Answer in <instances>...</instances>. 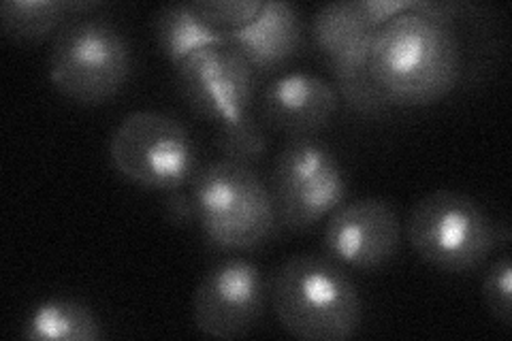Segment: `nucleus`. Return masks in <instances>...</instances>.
I'll return each mask as SVG.
<instances>
[{"label": "nucleus", "mask_w": 512, "mask_h": 341, "mask_svg": "<svg viewBox=\"0 0 512 341\" xmlns=\"http://www.w3.org/2000/svg\"><path fill=\"white\" fill-rule=\"evenodd\" d=\"M461 41L451 22L404 11L376 30L367 69L387 105L423 107L459 84Z\"/></svg>", "instance_id": "nucleus-1"}, {"label": "nucleus", "mask_w": 512, "mask_h": 341, "mask_svg": "<svg viewBox=\"0 0 512 341\" xmlns=\"http://www.w3.org/2000/svg\"><path fill=\"white\" fill-rule=\"evenodd\" d=\"M269 299L280 327L301 341H344L359 331L357 284L331 258L295 254L276 269Z\"/></svg>", "instance_id": "nucleus-2"}, {"label": "nucleus", "mask_w": 512, "mask_h": 341, "mask_svg": "<svg viewBox=\"0 0 512 341\" xmlns=\"http://www.w3.org/2000/svg\"><path fill=\"white\" fill-rule=\"evenodd\" d=\"M190 197L203 237L224 252L261 248L280 224L271 188L242 162H207L192 177Z\"/></svg>", "instance_id": "nucleus-3"}, {"label": "nucleus", "mask_w": 512, "mask_h": 341, "mask_svg": "<svg viewBox=\"0 0 512 341\" xmlns=\"http://www.w3.org/2000/svg\"><path fill=\"white\" fill-rule=\"evenodd\" d=\"M133 56L124 32L107 20L88 18L64 26L54 43L47 75L77 105H103L124 88Z\"/></svg>", "instance_id": "nucleus-4"}, {"label": "nucleus", "mask_w": 512, "mask_h": 341, "mask_svg": "<svg viewBox=\"0 0 512 341\" xmlns=\"http://www.w3.org/2000/svg\"><path fill=\"white\" fill-rule=\"evenodd\" d=\"M406 235L425 263L446 273L478 269L495 248V224L483 205L448 188L414 203Z\"/></svg>", "instance_id": "nucleus-5"}, {"label": "nucleus", "mask_w": 512, "mask_h": 341, "mask_svg": "<svg viewBox=\"0 0 512 341\" xmlns=\"http://www.w3.org/2000/svg\"><path fill=\"white\" fill-rule=\"evenodd\" d=\"M197 143L188 128L160 111H133L109 139V160L128 182L171 192L197 171Z\"/></svg>", "instance_id": "nucleus-6"}, {"label": "nucleus", "mask_w": 512, "mask_h": 341, "mask_svg": "<svg viewBox=\"0 0 512 341\" xmlns=\"http://www.w3.org/2000/svg\"><path fill=\"white\" fill-rule=\"evenodd\" d=\"M278 220L291 231H308L333 214L348 194L338 156L316 137L291 139L271 171Z\"/></svg>", "instance_id": "nucleus-7"}, {"label": "nucleus", "mask_w": 512, "mask_h": 341, "mask_svg": "<svg viewBox=\"0 0 512 341\" xmlns=\"http://www.w3.org/2000/svg\"><path fill=\"white\" fill-rule=\"evenodd\" d=\"M267 303L261 269L246 258H227L203 275L192 297V322L214 339H239L259 324Z\"/></svg>", "instance_id": "nucleus-8"}, {"label": "nucleus", "mask_w": 512, "mask_h": 341, "mask_svg": "<svg viewBox=\"0 0 512 341\" xmlns=\"http://www.w3.org/2000/svg\"><path fill=\"white\" fill-rule=\"evenodd\" d=\"M175 77L184 101L205 120L224 124L250 113L256 73L229 43L190 54Z\"/></svg>", "instance_id": "nucleus-9"}, {"label": "nucleus", "mask_w": 512, "mask_h": 341, "mask_svg": "<svg viewBox=\"0 0 512 341\" xmlns=\"http://www.w3.org/2000/svg\"><path fill=\"white\" fill-rule=\"evenodd\" d=\"M323 246L335 263L374 271L389 265L402 246L395 205L380 197L344 201L327 220Z\"/></svg>", "instance_id": "nucleus-10"}, {"label": "nucleus", "mask_w": 512, "mask_h": 341, "mask_svg": "<svg viewBox=\"0 0 512 341\" xmlns=\"http://www.w3.org/2000/svg\"><path fill=\"white\" fill-rule=\"evenodd\" d=\"M340 107V94L325 77L293 71L276 77L263 92L261 120L274 131L299 139L325 131Z\"/></svg>", "instance_id": "nucleus-11"}, {"label": "nucleus", "mask_w": 512, "mask_h": 341, "mask_svg": "<svg viewBox=\"0 0 512 341\" xmlns=\"http://www.w3.org/2000/svg\"><path fill=\"white\" fill-rule=\"evenodd\" d=\"M227 41L246 58L254 73L278 71L301 50V15L291 3L267 0L250 24L227 32Z\"/></svg>", "instance_id": "nucleus-12"}, {"label": "nucleus", "mask_w": 512, "mask_h": 341, "mask_svg": "<svg viewBox=\"0 0 512 341\" xmlns=\"http://www.w3.org/2000/svg\"><path fill=\"white\" fill-rule=\"evenodd\" d=\"M152 32L158 50L173 67L203 47L229 43L227 32L207 26L190 3L160 7L152 18Z\"/></svg>", "instance_id": "nucleus-13"}, {"label": "nucleus", "mask_w": 512, "mask_h": 341, "mask_svg": "<svg viewBox=\"0 0 512 341\" xmlns=\"http://www.w3.org/2000/svg\"><path fill=\"white\" fill-rule=\"evenodd\" d=\"M26 339L99 341L103 327L90 307L75 299H47L32 310L24 322Z\"/></svg>", "instance_id": "nucleus-14"}, {"label": "nucleus", "mask_w": 512, "mask_h": 341, "mask_svg": "<svg viewBox=\"0 0 512 341\" xmlns=\"http://www.w3.org/2000/svg\"><path fill=\"white\" fill-rule=\"evenodd\" d=\"M312 41L325 60L338 56L355 43L372 37L378 28L363 18L357 0L329 3L320 7L312 18Z\"/></svg>", "instance_id": "nucleus-15"}, {"label": "nucleus", "mask_w": 512, "mask_h": 341, "mask_svg": "<svg viewBox=\"0 0 512 341\" xmlns=\"http://www.w3.org/2000/svg\"><path fill=\"white\" fill-rule=\"evenodd\" d=\"M67 13V3L58 0H5L0 5V24L13 41L39 43L64 28Z\"/></svg>", "instance_id": "nucleus-16"}, {"label": "nucleus", "mask_w": 512, "mask_h": 341, "mask_svg": "<svg viewBox=\"0 0 512 341\" xmlns=\"http://www.w3.org/2000/svg\"><path fill=\"white\" fill-rule=\"evenodd\" d=\"M216 145L222 152V158L242 162L252 167L267 152V133L263 120L254 118L252 113L237 118L233 122L218 124Z\"/></svg>", "instance_id": "nucleus-17"}, {"label": "nucleus", "mask_w": 512, "mask_h": 341, "mask_svg": "<svg viewBox=\"0 0 512 341\" xmlns=\"http://www.w3.org/2000/svg\"><path fill=\"white\" fill-rule=\"evenodd\" d=\"M190 5L207 26L231 32L250 24L259 15L263 0H197Z\"/></svg>", "instance_id": "nucleus-18"}, {"label": "nucleus", "mask_w": 512, "mask_h": 341, "mask_svg": "<svg viewBox=\"0 0 512 341\" xmlns=\"http://www.w3.org/2000/svg\"><path fill=\"white\" fill-rule=\"evenodd\" d=\"M512 265L510 258L502 256L495 261L483 282V295L485 303L489 307V312L493 318L498 320L504 327H510L512 324Z\"/></svg>", "instance_id": "nucleus-19"}, {"label": "nucleus", "mask_w": 512, "mask_h": 341, "mask_svg": "<svg viewBox=\"0 0 512 341\" xmlns=\"http://www.w3.org/2000/svg\"><path fill=\"white\" fill-rule=\"evenodd\" d=\"M357 7L367 22L374 28H380L393 20L395 15L410 11L414 7V0H357Z\"/></svg>", "instance_id": "nucleus-20"}, {"label": "nucleus", "mask_w": 512, "mask_h": 341, "mask_svg": "<svg viewBox=\"0 0 512 341\" xmlns=\"http://www.w3.org/2000/svg\"><path fill=\"white\" fill-rule=\"evenodd\" d=\"M165 211H167V218L178 226L195 222V205H192L190 190L184 192L182 188H175V190L167 192Z\"/></svg>", "instance_id": "nucleus-21"}, {"label": "nucleus", "mask_w": 512, "mask_h": 341, "mask_svg": "<svg viewBox=\"0 0 512 341\" xmlns=\"http://www.w3.org/2000/svg\"><path fill=\"white\" fill-rule=\"evenodd\" d=\"M103 7V3H67L69 13L73 11H92V9H99Z\"/></svg>", "instance_id": "nucleus-22"}]
</instances>
